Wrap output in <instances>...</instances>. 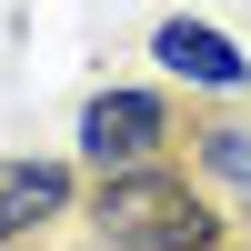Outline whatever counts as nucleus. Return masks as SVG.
<instances>
[{"instance_id":"39448f33","label":"nucleus","mask_w":251,"mask_h":251,"mask_svg":"<svg viewBox=\"0 0 251 251\" xmlns=\"http://www.w3.org/2000/svg\"><path fill=\"white\" fill-rule=\"evenodd\" d=\"M191 161H201V181H211L221 201L251 211V131H241V121H201V131H191Z\"/></svg>"},{"instance_id":"f03ea898","label":"nucleus","mask_w":251,"mask_h":251,"mask_svg":"<svg viewBox=\"0 0 251 251\" xmlns=\"http://www.w3.org/2000/svg\"><path fill=\"white\" fill-rule=\"evenodd\" d=\"M171 141H181L171 100L141 91V80L91 91V100H80V121H71V161H80L91 181H100V171H141V161H171Z\"/></svg>"},{"instance_id":"f257e3e1","label":"nucleus","mask_w":251,"mask_h":251,"mask_svg":"<svg viewBox=\"0 0 251 251\" xmlns=\"http://www.w3.org/2000/svg\"><path fill=\"white\" fill-rule=\"evenodd\" d=\"M80 221H91L100 251H221V201L211 181L171 171V161H141V171H100L91 201H80Z\"/></svg>"},{"instance_id":"7ed1b4c3","label":"nucleus","mask_w":251,"mask_h":251,"mask_svg":"<svg viewBox=\"0 0 251 251\" xmlns=\"http://www.w3.org/2000/svg\"><path fill=\"white\" fill-rule=\"evenodd\" d=\"M60 221H80V161H10L0 171V251H30Z\"/></svg>"},{"instance_id":"20e7f679","label":"nucleus","mask_w":251,"mask_h":251,"mask_svg":"<svg viewBox=\"0 0 251 251\" xmlns=\"http://www.w3.org/2000/svg\"><path fill=\"white\" fill-rule=\"evenodd\" d=\"M151 60L181 80V91H211V100L251 91V60H241V40H231V30H211V20H161V30H151Z\"/></svg>"}]
</instances>
